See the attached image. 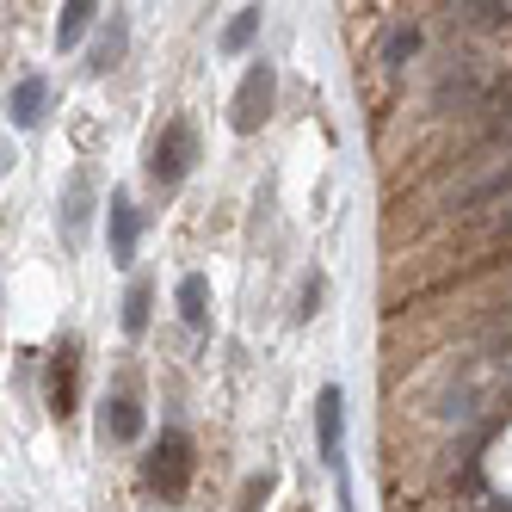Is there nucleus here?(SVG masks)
I'll return each instance as SVG.
<instances>
[{
  "label": "nucleus",
  "instance_id": "nucleus-14",
  "mask_svg": "<svg viewBox=\"0 0 512 512\" xmlns=\"http://www.w3.org/2000/svg\"><path fill=\"white\" fill-rule=\"evenodd\" d=\"M50 395H56V414H75V346L62 352V364H56V383H50Z\"/></svg>",
  "mask_w": 512,
  "mask_h": 512
},
{
  "label": "nucleus",
  "instance_id": "nucleus-9",
  "mask_svg": "<svg viewBox=\"0 0 512 512\" xmlns=\"http://www.w3.org/2000/svg\"><path fill=\"white\" fill-rule=\"evenodd\" d=\"M142 432V408L130 395H118V401H105V414H99V438L105 445H130V438Z\"/></svg>",
  "mask_w": 512,
  "mask_h": 512
},
{
  "label": "nucleus",
  "instance_id": "nucleus-3",
  "mask_svg": "<svg viewBox=\"0 0 512 512\" xmlns=\"http://www.w3.org/2000/svg\"><path fill=\"white\" fill-rule=\"evenodd\" d=\"M272 93H278V75H272V62H253L241 87H235V105H229V124L247 136V130H260L272 118Z\"/></svg>",
  "mask_w": 512,
  "mask_h": 512
},
{
  "label": "nucleus",
  "instance_id": "nucleus-7",
  "mask_svg": "<svg viewBox=\"0 0 512 512\" xmlns=\"http://www.w3.org/2000/svg\"><path fill=\"white\" fill-rule=\"evenodd\" d=\"M315 438H321V463L340 469V389L315 395Z\"/></svg>",
  "mask_w": 512,
  "mask_h": 512
},
{
  "label": "nucleus",
  "instance_id": "nucleus-1",
  "mask_svg": "<svg viewBox=\"0 0 512 512\" xmlns=\"http://www.w3.org/2000/svg\"><path fill=\"white\" fill-rule=\"evenodd\" d=\"M506 389H512V334H500L482 358L469 364V377L445 395V420H475L482 408H494Z\"/></svg>",
  "mask_w": 512,
  "mask_h": 512
},
{
  "label": "nucleus",
  "instance_id": "nucleus-13",
  "mask_svg": "<svg viewBox=\"0 0 512 512\" xmlns=\"http://www.w3.org/2000/svg\"><path fill=\"white\" fill-rule=\"evenodd\" d=\"M253 31H260V7H241V13L229 19V31H223V50H229V56H241V50L253 44Z\"/></svg>",
  "mask_w": 512,
  "mask_h": 512
},
{
  "label": "nucleus",
  "instance_id": "nucleus-8",
  "mask_svg": "<svg viewBox=\"0 0 512 512\" xmlns=\"http://www.w3.org/2000/svg\"><path fill=\"white\" fill-rule=\"evenodd\" d=\"M44 99H50V81H44V75H25V81L7 93V118H13L19 130H31V124L44 118Z\"/></svg>",
  "mask_w": 512,
  "mask_h": 512
},
{
  "label": "nucleus",
  "instance_id": "nucleus-17",
  "mask_svg": "<svg viewBox=\"0 0 512 512\" xmlns=\"http://www.w3.org/2000/svg\"><path fill=\"white\" fill-rule=\"evenodd\" d=\"M506 192H512V167H500V173H494V179H488V186H475V192H469V198H463V204H469V210H482V204H488V198H506Z\"/></svg>",
  "mask_w": 512,
  "mask_h": 512
},
{
  "label": "nucleus",
  "instance_id": "nucleus-5",
  "mask_svg": "<svg viewBox=\"0 0 512 512\" xmlns=\"http://www.w3.org/2000/svg\"><path fill=\"white\" fill-rule=\"evenodd\" d=\"M87 216H93V173H75V179H68V198H62V235H68V247L87 241Z\"/></svg>",
  "mask_w": 512,
  "mask_h": 512
},
{
  "label": "nucleus",
  "instance_id": "nucleus-10",
  "mask_svg": "<svg viewBox=\"0 0 512 512\" xmlns=\"http://www.w3.org/2000/svg\"><path fill=\"white\" fill-rule=\"evenodd\" d=\"M179 315H186V327H210V278L204 272L179 278Z\"/></svg>",
  "mask_w": 512,
  "mask_h": 512
},
{
  "label": "nucleus",
  "instance_id": "nucleus-12",
  "mask_svg": "<svg viewBox=\"0 0 512 512\" xmlns=\"http://www.w3.org/2000/svg\"><path fill=\"white\" fill-rule=\"evenodd\" d=\"M149 303H155V284L136 278L130 297H124V334H142V327H149Z\"/></svg>",
  "mask_w": 512,
  "mask_h": 512
},
{
  "label": "nucleus",
  "instance_id": "nucleus-2",
  "mask_svg": "<svg viewBox=\"0 0 512 512\" xmlns=\"http://www.w3.org/2000/svg\"><path fill=\"white\" fill-rule=\"evenodd\" d=\"M192 167H198V130H192V118H173L149 149V173H155V186H179Z\"/></svg>",
  "mask_w": 512,
  "mask_h": 512
},
{
  "label": "nucleus",
  "instance_id": "nucleus-15",
  "mask_svg": "<svg viewBox=\"0 0 512 512\" xmlns=\"http://www.w3.org/2000/svg\"><path fill=\"white\" fill-rule=\"evenodd\" d=\"M118 50H124V19H112V31H105V44L93 50V62H87V68H93V75H105V68L118 62Z\"/></svg>",
  "mask_w": 512,
  "mask_h": 512
},
{
  "label": "nucleus",
  "instance_id": "nucleus-6",
  "mask_svg": "<svg viewBox=\"0 0 512 512\" xmlns=\"http://www.w3.org/2000/svg\"><path fill=\"white\" fill-rule=\"evenodd\" d=\"M112 260L118 266H130L136 260V235H142V216H136V204H130V192H112Z\"/></svg>",
  "mask_w": 512,
  "mask_h": 512
},
{
  "label": "nucleus",
  "instance_id": "nucleus-16",
  "mask_svg": "<svg viewBox=\"0 0 512 512\" xmlns=\"http://www.w3.org/2000/svg\"><path fill=\"white\" fill-rule=\"evenodd\" d=\"M414 50H420V31H414V25H408V31H389V38H383V62H389V68L408 62Z\"/></svg>",
  "mask_w": 512,
  "mask_h": 512
},
{
  "label": "nucleus",
  "instance_id": "nucleus-11",
  "mask_svg": "<svg viewBox=\"0 0 512 512\" xmlns=\"http://www.w3.org/2000/svg\"><path fill=\"white\" fill-rule=\"evenodd\" d=\"M93 13H99L93 0H68V7H62V19H56V44H62V50H75V44L87 38V25H93Z\"/></svg>",
  "mask_w": 512,
  "mask_h": 512
},
{
  "label": "nucleus",
  "instance_id": "nucleus-4",
  "mask_svg": "<svg viewBox=\"0 0 512 512\" xmlns=\"http://www.w3.org/2000/svg\"><path fill=\"white\" fill-rule=\"evenodd\" d=\"M186 482H192V445L179 432H161V445L149 457V488H161L167 500H179V494H186Z\"/></svg>",
  "mask_w": 512,
  "mask_h": 512
}]
</instances>
